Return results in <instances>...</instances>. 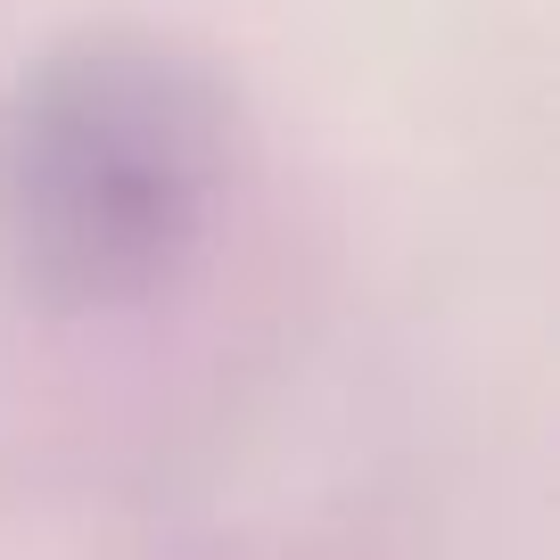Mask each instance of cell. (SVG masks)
Instances as JSON below:
<instances>
[{
    "label": "cell",
    "instance_id": "cell-1",
    "mask_svg": "<svg viewBox=\"0 0 560 560\" xmlns=\"http://www.w3.org/2000/svg\"><path fill=\"white\" fill-rule=\"evenodd\" d=\"M231 190V107L190 50L91 25L0 91V264L50 314L158 298Z\"/></svg>",
    "mask_w": 560,
    "mask_h": 560
}]
</instances>
